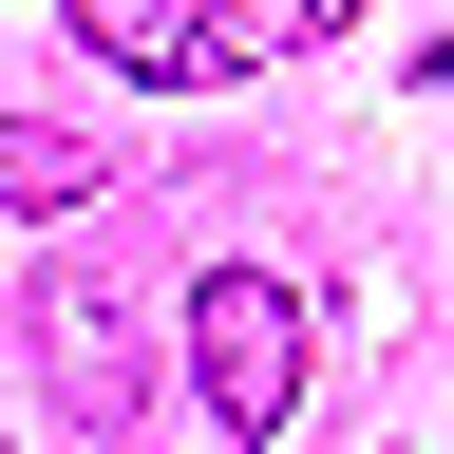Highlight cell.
<instances>
[{
	"label": "cell",
	"mask_w": 454,
	"mask_h": 454,
	"mask_svg": "<svg viewBox=\"0 0 454 454\" xmlns=\"http://www.w3.org/2000/svg\"><path fill=\"white\" fill-rule=\"evenodd\" d=\"M190 379H208L227 435H284V417H303V284L208 265V284H190Z\"/></svg>",
	"instance_id": "obj_1"
},
{
	"label": "cell",
	"mask_w": 454,
	"mask_h": 454,
	"mask_svg": "<svg viewBox=\"0 0 454 454\" xmlns=\"http://www.w3.org/2000/svg\"><path fill=\"white\" fill-rule=\"evenodd\" d=\"M76 38L114 76H208V0H76Z\"/></svg>",
	"instance_id": "obj_2"
},
{
	"label": "cell",
	"mask_w": 454,
	"mask_h": 454,
	"mask_svg": "<svg viewBox=\"0 0 454 454\" xmlns=\"http://www.w3.org/2000/svg\"><path fill=\"white\" fill-rule=\"evenodd\" d=\"M340 20H360V0H208V76H265V57H303Z\"/></svg>",
	"instance_id": "obj_3"
},
{
	"label": "cell",
	"mask_w": 454,
	"mask_h": 454,
	"mask_svg": "<svg viewBox=\"0 0 454 454\" xmlns=\"http://www.w3.org/2000/svg\"><path fill=\"white\" fill-rule=\"evenodd\" d=\"M0 208H95V133H0Z\"/></svg>",
	"instance_id": "obj_4"
}]
</instances>
